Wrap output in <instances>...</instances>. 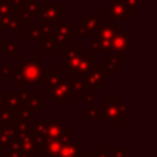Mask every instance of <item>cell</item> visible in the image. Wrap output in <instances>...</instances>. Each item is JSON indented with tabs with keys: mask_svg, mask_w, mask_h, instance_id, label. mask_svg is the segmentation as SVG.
I'll list each match as a JSON object with an SVG mask.
<instances>
[{
	"mask_svg": "<svg viewBox=\"0 0 157 157\" xmlns=\"http://www.w3.org/2000/svg\"><path fill=\"white\" fill-rule=\"evenodd\" d=\"M45 70V65L39 59L26 58L17 65V69L13 70L11 83L18 92H27L29 87H39L44 80Z\"/></svg>",
	"mask_w": 157,
	"mask_h": 157,
	"instance_id": "obj_1",
	"label": "cell"
},
{
	"mask_svg": "<svg viewBox=\"0 0 157 157\" xmlns=\"http://www.w3.org/2000/svg\"><path fill=\"white\" fill-rule=\"evenodd\" d=\"M45 96L50 98L53 103H66L67 98L77 97L78 93H76L71 87V76L63 75L59 83L45 88Z\"/></svg>",
	"mask_w": 157,
	"mask_h": 157,
	"instance_id": "obj_2",
	"label": "cell"
},
{
	"mask_svg": "<svg viewBox=\"0 0 157 157\" xmlns=\"http://www.w3.org/2000/svg\"><path fill=\"white\" fill-rule=\"evenodd\" d=\"M53 38L56 43L58 48H64L67 47L76 36L77 33V27L76 25H69V22L64 18L59 20L53 25Z\"/></svg>",
	"mask_w": 157,
	"mask_h": 157,
	"instance_id": "obj_3",
	"label": "cell"
},
{
	"mask_svg": "<svg viewBox=\"0 0 157 157\" xmlns=\"http://www.w3.org/2000/svg\"><path fill=\"white\" fill-rule=\"evenodd\" d=\"M61 49H63V70L67 71L69 76L74 77L77 69L80 67L86 53H81L80 49L76 47L69 48V45L64 47Z\"/></svg>",
	"mask_w": 157,
	"mask_h": 157,
	"instance_id": "obj_4",
	"label": "cell"
},
{
	"mask_svg": "<svg viewBox=\"0 0 157 157\" xmlns=\"http://www.w3.org/2000/svg\"><path fill=\"white\" fill-rule=\"evenodd\" d=\"M39 23L54 25L63 18V5L60 2H44L39 7Z\"/></svg>",
	"mask_w": 157,
	"mask_h": 157,
	"instance_id": "obj_5",
	"label": "cell"
},
{
	"mask_svg": "<svg viewBox=\"0 0 157 157\" xmlns=\"http://www.w3.org/2000/svg\"><path fill=\"white\" fill-rule=\"evenodd\" d=\"M107 9H108L107 18H109L113 23L117 22L115 23L117 26L124 25V21L128 20L130 16V11L125 5L124 0H110L107 4Z\"/></svg>",
	"mask_w": 157,
	"mask_h": 157,
	"instance_id": "obj_6",
	"label": "cell"
},
{
	"mask_svg": "<svg viewBox=\"0 0 157 157\" xmlns=\"http://www.w3.org/2000/svg\"><path fill=\"white\" fill-rule=\"evenodd\" d=\"M118 27L119 26H117L115 23H113L109 18L101 20L99 25L91 33L90 40H112L113 36L118 31Z\"/></svg>",
	"mask_w": 157,
	"mask_h": 157,
	"instance_id": "obj_7",
	"label": "cell"
},
{
	"mask_svg": "<svg viewBox=\"0 0 157 157\" xmlns=\"http://www.w3.org/2000/svg\"><path fill=\"white\" fill-rule=\"evenodd\" d=\"M102 18L101 13H96V15H88L86 13L83 18H81L78 21V23L76 25L77 27V33L78 36L82 37H90L91 33L96 29V27L99 25Z\"/></svg>",
	"mask_w": 157,
	"mask_h": 157,
	"instance_id": "obj_8",
	"label": "cell"
},
{
	"mask_svg": "<svg viewBox=\"0 0 157 157\" xmlns=\"http://www.w3.org/2000/svg\"><path fill=\"white\" fill-rule=\"evenodd\" d=\"M129 31H117L112 38L110 53L124 55L129 50Z\"/></svg>",
	"mask_w": 157,
	"mask_h": 157,
	"instance_id": "obj_9",
	"label": "cell"
},
{
	"mask_svg": "<svg viewBox=\"0 0 157 157\" xmlns=\"http://www.w3.org/2000/svg\"><path fill=\"white\" fill-rule=\"evenodd\" d=\"M107 76L103 71H101L99 69H93L92 71H90L87 75L83 76L87 86L90 87L91 91L94 92V90L97 87H104L107 85Z\"/></svg>",
	"mask_w": 157,
	"mask_h": 157,
	"instance_id": "obj_10",
	"label": "cell"
},
{
	"mask_svg": "<svg viewBox=\"0 0 157 157\" xmlns=\"http://www.w3.org/2000/svg\"><path fill=\"white\" fill-rule=\"evenodd\" d=\"M21 96V101L26 102L28 105H31L33 109H40L44 107V99L40 97V94L38 92H20Z\"/></svg>",
	"mask_w": 157,
	"mask_h": 157,
	"instance_id": "obj_11",
	"label": "cell"
},
{
	"mask_svg": "<svg viewBox=\"0 0 157 157\" xmlns=\"http://www.w3.org/2000/svg\"><path fill=\"white\" fill-rule=\"evenodd\" d=\"M4 97V105L10 109V112L13 113V109H16L21 102L20 92H6L2 93Z\"/></svg>",
	"mask_w": 157,
	"mask_h": 157,
	"instance_id": "obj_12",
	"label": "cell"
},
{
	"mask_svg": "<svg viewBox=\"0 0 157 157\" xmlns=\"http://www.w3.org/2000/svg\"><path fill=\"white\" fill-rule=\"evenodd\" d=\"M63 75L64 74H63L61 69H59V70H45L44 80H43V81H45V88H49V87L59 83Z\"/></svg>",
	"mask_w": 157,
	"mask_h": 157,
	"instance_id": "obj_13",
	"label": "cell"
},
{
	"mask_svg": "<svg viewBox=\"0 0 157 157\" xmlns=\"http://www.w3.org/2000/svg\"><path fill=\"white\" fill-rule=\"evenodd\" d=\"M39 44H40V53L42 54L48 53V52H50L53 54L56 53L58 47H56V43H55L53 36H44V37H42V39L39 40Z\"/></svg>",
	"mask_w": 157,
	"mask_h": 157,
	"instance_id": "obj_14",
	"label": "cell"
},
{
	"mask_svg": "<svg viewBox=\"0 0 157 157\" xmlns=\"http://www.w3.org/2000/svg\"><path fill=\"white\" fill-rule=\"evenodd\" d=\"M0 52L7 58H17V43L16 42H1Z\"/></svg>",
	"mask_w": 157,
	"mask_h": 157,
	"instance_id": "obj_15",
	"label": "cell"
},
{
	"mask_svg": "<svg viewBox=\"0 0 157 157\" xmlns=\"http://www.w3.org/2000/svg\"><path fill=\"white\" fill-rule=\"evenodd\" d=\"M43 37V32L39 25H28V42H38L42 39Z\"/></svg>",
	"mask_w": 157,
	"mask_h": 157,
	"instance_id": "obj_16",
	"label": "cell"
},
{
	"mask_svg": "<svg viewBox=\"0 0 157 157\" xmlns=\"http://www.w3.org/2000/svg\"><path fill=\"white\" fill-rule=\"evenodd\" d=\"M39 7H40L39 0H28L25 4V9L28 11V13L32 16V18H34L37 16V13L39 12Z\"/></svg>",
	"mask_w": 157,
	"mask_h": 157,
	"instance_id": "obj_17",
	"label": "cell"
},
{
	"mask_svg": "<svg viewBox=\"0 0 157 157\" xmlns=\"http://www.w3.org/2000/svg\"><path fill=\"white\" fill-rule=\"evenodd\" d=\"M123 56L124 55H119V54H114V53H108L107 54V65L117 67L118 64H123L124 63Z\"/></svg>",
	"mask_w": 157,
	"mask_h": 157,
	"instance_id": "obj_18",
	"label": "cell"
},
{
	"mask_svg": "<svg viewBox=\"0 0 157 157\" xmlns=\"http://www.w3.org/2000/svg\"><path fill=\"white\" fill-rule=\"evenodd\" d=\"M12 11L10 0H0V16H7Z\"/></svg>",
	"mask_w": 157,
	"mask_h": 157,
	"instance_id": "obj_19",
	"label": "cell"
},
{
	"mask_svg": "<svg viewBox=\"0 0 157 157\" xmlns=\"http://www.w3.org/2000/svg\"><path fill=\"white\" fill-rule=\"evenodd\" d=\"M13 72V69H12V65L11 64H6L4 65L1 69H0V76H1V81H6L7 77L10 76V74Z\"/></svg>",
	"mask_w": 157,
	"mask_h": 157,
	"instance_id": "obj_20",
	"label": "cell"
},
{
	"mask_svg": "<svg viewBox=\"0 0 157 157\" xmlns=\"http://www.w3.org/2000/svg\"><path fill=\"white\" fill-rule=\"evenodd\" d=\"M124 1H125V5L128 6V9L130 11V15L134 13L140 7V0H124Z\"/></svg>",
	"mask_w": 157,
	"mask_h": 157,
	"instance_id": "obj_21",
	"label": "cell"
},
{
	"mask_svg": "<svg viewBox=\"0 0 157 157\" xmlns=\"http://www.w3.org/2000/svg\"><path fill=\"white\" fill-rule=\"evenodd\" d=\"M11 1V6H12V11H16V10H20L25 6L26 1L25 0H10Z\"/></svg>",
	"mask_w": 157,
	"mask_h": 157,
	"instance_id": "obj_22",
	"label": "cell"
},
{
	"mask_svg": "<svg viewBox=\"0 0 157 157\" xmlns=\"http://www.w3.org/2000/svg\"><path fill=\"white\" fill-rule=\"evenodd\" d=\"M93 102H94V93L86 92L85 93V103H93Z\"/></svg>",
	"mask_w": 157,
	"mask_h": 157,
	"instance_id": "obj_23",
	"label": "cell"
},
{
	"mask_svg": "<svg viewBox=\"0 0 157 157\" xmlns=\"http://www.w3.org/2000/svg\"><path fill=\"white\" fill-rule=\"evenodd\" d=\"M4 108V97H2V92H1V87H0V110Z\"/></svg>",
	"mask_w": 157,
	"mask_h": 157,
	"instance_id": "obj_24",
	"label": "cell"
}]
</instances>
